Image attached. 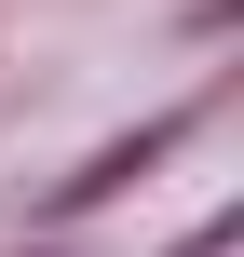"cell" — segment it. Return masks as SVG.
<instances>
[{"label": "cell", "mask_w": 244, "mask_h": 257, "mask_svg": "<svg viewBox=\"0 0 244 257\" xmlns=\"http://www.w3.org/2000/svg\"><path fill=\"white\" fill-rule=\"evenodd\" d=\"M190 122H204V108H163V122H136V136H122V149H95V163H82V176H54V217H82V203H109V190H122V176H149V163H163V149H177V136H190Z\"/></svg>", "instance_id": "1"}]
</instances>
